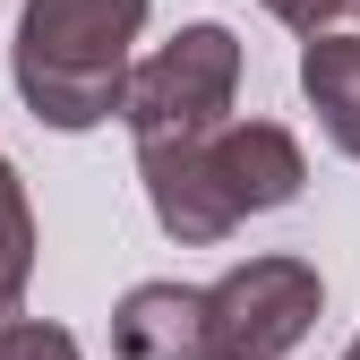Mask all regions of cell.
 <instances>
[{
	"instance_id": "6da1fadb",
	"label": "cell",
	"mask_w": 360,
	"mask_h": 360,
	"mask_svg": "<svg viewBox=\"0 0 360 360\" xmlns=\"http://www.w3.org/2000/svg\"><path fill=\"white\" fill-rule=\"evenodd\" d=\"M138 172H146L155 223L172 240H198V249L223 240L240 214H266V206L300 198V146L275 120H232V129H206V138L138 146Z\"/></svg>"
},
{
	"instance_id": "7a4b0ae2",
	"label": "cell",
	"mask_w": 360,
	"mask_h": 360,
	"mask_svg": "<svg viewBox=\"0 0 360 360\" xmlns=\"http://www.w3.org/2000/svg\"><path fill=\"white\" fill-rule=\"evenodd\" d=\"M146 0H26L18 18V95L52 129H95L129 103V43Z\"/></svg>"
},
{
	"instance_id": "3957f363",
	"label": "cell",
	"mask_w": 360,
	"mask_h": 360,
	"mask_svg": "<svg viewBox=\"0 0 360 360\" xmlns=\"http://www.w3.org/2000/svg\"><path fill=\"white\" fill-rule=\"evenodd\" d=\"M232 77H240V43L223 26H189L180 43H163L146 69H129L120 120L138 129V146L206 138V129H223V112H232Z\"/></svg>"
},
{
	"instance_id": "277c9868",
	"label": "cell",
	"mask_w": 360,
	"mask_h": 360,
	"mask_svg": "<svg viewBox=\"0 0 360 360\" xmlns=\"http://www.w3.org/2000/svg\"><path fill=\"white\" fill-rule=\"evenodd\" d=\"M318 266L300 257H249L232 266L214 292H206V318H214V352L223 360H283L309 318H318Z\"/></svg>"
},
{
	"instance_id": "5b68a950",
	"label": "cell",
	"mask_w": 360,
	"mask_h": 360,
	"mask_svg": "<svg viewBox=\"0 0 360 360\" xmlns=\"http://www.w3.org/2000/svg\"><path fill=\"white\" fill-rule=\"evenodd\" d=\"M112 352L120 360H223L214 352V318H206V292H180V283H138L112 318Z\"/></svg>"
},
{
	"instance_id": "8992f818",
	"label": "cell",
	"mask_w": 360,
	"mask_h": 360,
	"mask_svg": "<svg viewBox=\"0 0 360 360\" xmlns=\"http://www.w3.org/2000/svg\"><path fill=\"white\" fill-rule=\"evenodd\" d=\"M300 86H309V103H318L326 138L360 163V43H352V34H309Z\"/></svg>"
},
{
	"instance_id": "52a82bcc",
	"label": "cell",
	"mask_w": 360,
	"mask_h": 360,
	"mask_svg": "<svg viewBox=\"0 0 360 360\" xmlns=\"http://www.w3.org/2000/svg\"><path fill=\"white\" fill-rule=\"evenodd\" d=\"M26 266H34V223H26V198H18V172H9V155H0V326L18 318Z\"/></svg>"
},
{
	"instance_id": "ba28073f",
	"label": "cell",
	"mask_w": 360,
	"mask_h": 360,
	"mask_svg": "<svg viewBox=\"0 0 360 360\" xmlns=\"http://www.w3.org/2000/svg\"><path fill=\"white\" fill-rule=\"evenodd\" d=\"M0 360H86L69 326H43V318H9L0 326Z\"/></svg>"
},
{
	"instance_id": "9c48e42d",
	"label": "cell",
	"mask_w": 360,
	"mask_h": 360,
	"mask_svg": "<svg viewBox=\"0 0 360 360\" xmlns=\"http://www.w3.org/2000/svg\"><path fill=\"white\" fill-rule=\"evenodd\" d=\"M266 9H275L283 26H300V34H326V26L352 9V0H266Z\"/></svg>"
},
{
	"instance_id": "30bf717a",
	"label": "cell",
	"mask_w": 360,
	"mask_h": 360,
	"mask_svg": "<svg viewBox=\"0 0 360 360\" xmlns=\"http://www.w3.org/2000/svg\"><path fill=\"white\" fill-rule=\"evenodd\" d=\"M343 360H360V335H352V352H343Z\"/></svg>"
}]
</instances>
